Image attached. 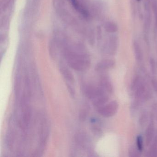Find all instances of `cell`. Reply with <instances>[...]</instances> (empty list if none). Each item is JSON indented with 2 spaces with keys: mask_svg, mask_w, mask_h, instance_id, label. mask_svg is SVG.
Returning <instances> with one entry per match:
<instances>
[{
  "mask_svg": "<svg viewBox=\"0 0 157 157\" xmlns=\"http://www.w3.org/2000/svg\"><path fill=\"white\" fill-rule=\"evenodd\" d=\"M131 90L135 95V101L133 105L135 108L139 106L142 102L146 101L149 96V90L147 85L144 80L140 76H136L133 80Z\"/></svg>",
  "mask_w": 157,
  "mask_h": 157,
  "instance_id": "obj_1",
  "label": "cell"
},
{
  "mask_svg": "<svg viewBox=\"0 0 157 157\" xmlns=\"http://www.w3.org/2000/svg\"><path fill=\"white\" fill-rule=\"evenodd\" d=\"M67 58L69 66L76 71H85L90 66V58L85 55L68 53Z\"/></svg>",
  "mask_w": 157,
  "mask_h": 157,
  "instance_id": "obj_2",
  "label": "cell"
},
{
  "mask_svg": "<svg viewBox=\"0 0 157 157\" xmlns=\"http://www.w3.org/2000/svg\"><path fill=\"white\" fill-rule=\"evenodd\" d=\"M119 104L117 101H113L97 108L98 113L104 117H110L113 116L117 113Z\"/></svg>",
  "mask_w": 157,
  "mask_h": 157,
  "instance_id": "obj_3",
  "label": "cell"
},
{
  "mask_svg": "<svg viewBox=\"0 0 157 157\" xmlns=\"http://www.w3.org/2000/svg\"><path fill=\"white\" fill-rule=\"evenodd\" d=\"M30 97H28L24 93L21 100V108L22 117L23 122L25 126H28L31 120V107L29 104Z\"/></svg>",
  "mask_w": 157,
  "mask_h": 157,
  "instance_id": "obj_4",
  "label": "cell"
},
{
  "mask_svg": "<svg viewBox=\"0 0 157 157\" xmlns=\"http://www.w3.org/2000/svg\"><path fill=\"white\" fill-rule=\"evenodd\" d=\"M115 61L112 59H105L98 62L94 67L97 72H102L112 69L115 66Z\"/></svg>",
  "mask_w": 157,
  "mask_h": 157,
  "instance_id": "obj_5",
  "label": "cell"
},
{
  "mask_svg": "<svg viewBox=\"0 0 157 157\" xmlns=\"http://www.w3.org/2000/svg\"><path fill=\"white\" fill-rule=\"evenodd\" d=\"M100 86L107 93L112 94L114 92L113 82L110 77L107 75L101 76L100 78Z\"/></svg>",
  "mask_w": 157,
  "mask_h": 157,
  "instance_id": "obj_6",
  "label": "cell"
},
{
  "mask_svg": "<svg viewBox=\"0 0 157 157\" xmlns=\"http://www.w3.org/2000/svg\"><path fill=\"white\" fill-rule=\"evenodd\" d=\"M118 38L115 36H112L109 37L105 46V51L108 55L113 56L117 51L118 47Z\"/></svg>",
  "mask_w": 157,
  "mask_h": 157,
  "instance_id": "obj_7",
  "label": "cell"
},
{
  "mask_svg": "<svg viewBox=\"0 0 157 157\" xmlns=\"http://www.w3.org/2000/svg\"><path fill=\"white\" fill-rule=\"evenodd\" d=\"M75 141L77 145L82 149L88 147L90 139L88 135L83 132H79L75 135Z\"/></svg>",
  "mask_w": 157,
  "mask_h": 157,
  "instance_id": "obj_8",
  "label": "cell"
},
{
  "mask_svg": "<svg viewBox=\"0 0 157 157\" xmlns=\"http://www.w3.org/2000/svg\"><path fill=\"white\" fill-rule=\"evenodd\" d=\"M155 126L153 120H151L146 128L145 134V143L147 147L151 145L154 139Z\"/></svg>",
  "mask_w": 157,
  "mask_h": 157,
  "instance_id": "obj_9",
  "label": "cell"
},
{
  "mask_svg": "<svg viewBox=\"0 0 157 157\" xmlns=\"http://www.w3.org/2000/svg\"><path fill=\"white\" fill-rule=\"evenodd\" d=\"M109 100V96L107 93L103 94L92 101L93 105L96 108L104 105Z\"/></svg>",
  "mask_w": 157,
  "mask_h": 157,
  "instance_id": "obj_10",
  "label": "cell"
},
{
  "mask_svg": "<svg viewBox=\"0 0 157 157\" xmlns=\"http://www.w3.org/2000/svg\"><path fill=\"white\" fill-rule=\"evenodd\" d=\"M59 71L65 79L67 80L71 83H73L74 82V77L72 72L69 70L68 68L64 66H60Z\"/></svg>",
  "mask_w": 157,
  "mask_h": 157,
  "instance_id": "obj_11",
  "label": "cell"
},
{
  "mask_svg": "<svg viewBox=\"0 0 157 157\" xmlns=\"http://www.w3.org/2000/svg\"><path fill=\"white\" fill-rule=\"evenodd\" d=\"M133 48L136 60L138 63H141L143 61V54L139 44L136 41H134L133 43Z\"/></svg>",
  "mask_w": 157,
  "mask_h": 157,
  "instance_id": "obj_12",
  "label": "cell"
},
{
  "mask_svg": "<svg viewBox=\"0 0 157 157\" xmlns=\"http://www.w3.org/2000/svg\"><path fill=\"white\" fill-rule=\"evenodd\" d=\"M14 131L13 129H9L7 132L6 137V143L9 149H12L14 144Z\"/></svg>",
  "mask_w": 157,
  "mask_h": 157,
  "instance_id": "obj_13",
  "label": "cell"
},
{
  "mask_svg": "<svg viewBox=\"0 0 157 157\" xmlns=\"http://www.w3.org/2000/svg\"><path fill=\"white\" fill-rule=\"evenodd\" d=\"M72 5L73 7L75 8V10L78 12L80 13L83 16L85 17H88L89 14L87 11L85 10V9L82 7L81 4H80L79 2L78 1V0H71Z\"/></svg>",
  "mask_w": 157,
  "mask_h": 157,
  "instance_id": "obj_14",
  "label": "cell"
},
{
  "mask_svg": "<svg viewBox=\"0 0 157 157\" xmlns=\"http://www.w3.org/2000/svg\"><path fill=\"white\" fill-rule=\"evenodd\" d=\"M157 154V136L153 140L150 149L147 152L148 157H155Z\"/></svg>",
  "mask_w": 157,
  "mask_h": 157,
  "instance_id": "obj_15",
  "label": "cell"
},
{
  "mask_svg": "<svg viewBox=\"0 0 157 157\" xmlns=\"http://www.w3.org/2000/svg\"><path fill=\"white\" fill-rule=\"evenodd\" d=\"M105 31L110 33H114L118 31V26L117 25L112 21H108L105 23L104 25Z\"/></svg>",
  "mask_w": 157,
  "mask_h": 157,
  "instance_id": "obj_16",
  "label": "cell"
},
{
  "mask_svg": "<svg viewBox=\"0 0 157 157\" xmlns=\"http://www.w3.org/2000/svg\"><path fill=\"white\" fill-rule=\"evenodd\" d=\"M148 119V113L146 111L142 112L140 116L139 119V123L140 125L141 126H144L147 122Z\"/></svg>",
  "mask_w": 157,
  "mask_h": 157,
  "instance_id": "obj_17",
  "label": "cell"
},
{
  "mask_svg": "<svg viewBox=\"0 0 157 157\" xmlns=\"http://www.w3.org/2000/svg\"><path fill=\"white\" fill-rule=\"evenodd\" d=\"M140 152L137 148L130 146L128 149V154L130 157H138L140 156Z\"/></svg>",
  "mask_w": 157,
  "mask_h": 157,
  "instance_id": "obj_18",
  "label": "cell"
},
{
  "mask_svg": "<svg viewBox=\"0 0 157 157\" xmlns=\"http://www.w3.org/2000/svg\"><path fill=\"white\" fill-rule=\"evenodd\" d=\"M21 80L20 76L19 75L16 76L15 78V82H14V91L15 95L17 96L20 93V89H21Z\"/></svg>",
  "mask_w": 157,
  "mask_h": 157,
  "instance_id": "obj_19",
  "label": "cell"
},
{
  "mask_svg": "<svg viewBox=\"0 0 157 157\" xmlns=\"http://www.w3.org/2000/svg\"><path fill=\"white\" fill-rule=\"evenodd\" d=\"M136 146L138 149L142 152L144 148V144H143V137L141 135H139L136 138Z\"/></svg>",
  "mask_w": 157,
  "mask_h": 157,
  "instance_id": "obj_20",
  "label": "cell"
},
{
  "mask_svg": "<svg viewBox=\"0 0 157 157\" xmlns=\"http://www.w3.org/2000/svg\"><path fill=\"white\" fill-rule=\"evenodd\" d=\"M88 107L85 105L80 112L79 118L81 121H84L87 118L88 113Z\"/></svg>",
  "mask_w": 157,
  "mask_h": 157,
  "instance_id": "obj_21",
  "label": "cell"
},
{
  "mask_svg": "<svg viewBox=\"0 0 157 157\" xmlns=\"http://www.w3.org/2000/svg\"><path fill=\"white\" fill-rule=\"evenodd\" d=\"M152 8L155 19V24L157 29V0H152Z\"/></svg>",
  "mask_w": 157,
  "mask_h": 157,
  "instance_id": "obj_22",
  "label": "cell"
},
{
  "mask_svg": "<svg viewBox=\"0 0 157 157\" xmlns=\"http://www.w3.org/2000/svg\"><path fill=\"white\" fill-rule=\"evenodd\" d=\"M151 71L152 74H155L156 72V62L154 59L151 58L150 60Z\"/></svg>",
  "mask_w": 157,
  "mask_h": 157,
  "instance_id": "obj_23",
  "label": "cell"
},
{
  "mask_svg": "<svg viewBox=\"0 0 157 157\" xmlns=\"http://www.w3.org/2000/svg\"><path fill=\"white\" fill-rule=\"evenodd\" d=\"M67 87L68 90L70 94H71V95L72 96V97H74L75 94H76L75 90H74L73 87H72L71 85H70V84H67Z\"/></svg>",
  "mask_w": 157,
  "mask_h": 157,
  "instance_id": "obj_24",
  "label": "cell"
},
{
  "mask_svg": "<svg viewBox=\"0 0 157 157\" xmlns=\"http://www.w3.org/2000/svg\"><path fill=\"white\" fill-rule=\"evenodd\" d=\"M151 85L153 87V90L157 94V79L153 78L151 80Z\"/></svg>",
  "mask_w": 157,
  "mask_h": 157,
  "instance_id": "obj_25",
  "label": "cell"
},
{
  "mask_svg": "<svg viewBox=\"0 0 157 157\" xmlns=\"http://www.w3.org/2000/svg\"><path fill=\"white\" fill-rule=\"evenodd\" d=\"M137 1L138 2H140L141 0H137Z\"/></svg>",
  "mask_w": 157,
  "mask_h": 157,
  "instance_id": "obj_26",
  "label": "cell"
},
{
  "mask_svg": "<svg viewBox=\"0 0 157 157\" xmlns=\"http://www.w3.org/2000/svg\"></svg>",
  "mask_w": 157,
  "mask_h": 157,
  "instance_id": "obj_27",
  "label": "cell"
}]
</instances>
